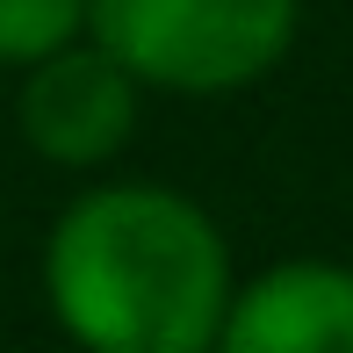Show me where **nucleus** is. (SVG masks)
I'll return each instance as SVG.
<instances>
[{
  "label": "nucleus",
  "mask_w": 353,
  "mask_h": 353,
  "mask_svg": "<svg viewBox=\"0 0 353 353\" xmlns=\"http://www.w3.org/2000/svg\"><path fill=\"white\" fill-rule=\"evenodd\" d=\"M231 281L216 216L166 181H101L43 238V303L79 353H210Z\"/></svg>",
  "instance_id": "nucleus-1"
},
{
  "label": "nucleus",
  "mask_w": 353,
  "mask_h": 353,
  "mask_svg": "<svg viewBox=\"0 0 353 353\" xmlns=\"http://www.w3.org/2000/svg\"><path fill=\"white\" fill-rule=\"evenodd\" d=\"M303 0H87V37L152 94H238L296 51Z\"/></svg>",
  "instance_id": "nucleus-2"
},
{
  "label": "nucleus",
  "mask_w": 353,
  "mask_h": 353,
  "mask_svg": "<svg viewBox=\"0 0 353 353\" xmlns=\"http://www.w3.org/2000/svg\"><path fill=\"white\" fill-rule=\"evenodd\" d=\"M137 79L123 72V58H108L94 37H72L58 51H43L37 65H22L14 87V123H22L29 152L43 166H108L137 130Z\"/></svg>",
  "instance_id": "nucleus-3"
},
{
  "label": "nucleus",
  "mask_w": 353,
  "mask_h": 353,
  "mask_svg": "<svg viewBox=\"0 0 353 353\" xmlns=\"http://www.w3.org/2000/svg\"><path fill=\"white\" fill-rule=\"evenodd\" d=\"M210 353H353V267L274 260L231 281Z\"/></svg>",
  "instance_id": "nucleus-4"
},
{
  "label": "nucleus",
  "mask_w": 353,
  "mask_h": 353,
  "mask_svg": "<svg viewBox=\"0 0 353 353\" xmlns=\"http://www.w3.org/2000/svg\"><path fill=\"white\" fill-rule=\"evenodd\" d=\"M72 37H87V0H0V65L22 72Z\"/></svg>",
  "instance_id": "nucleus-5"
}]
</instances>
